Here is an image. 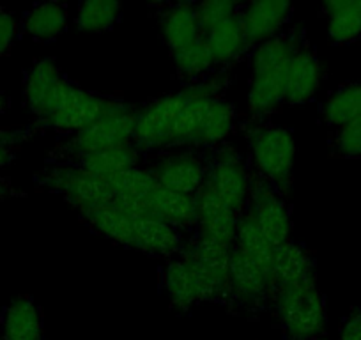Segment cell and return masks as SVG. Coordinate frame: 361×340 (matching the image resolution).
<instances>
[{"label": "cell", "mask_w": 361, "mask_h": 340, "mask_svg": "<svg viewBox=\"0 0 361 340\" xmlns=\"http://www.w3.org/2000/svg\"><path fill=\"white\" fill-rule=\"evenodd\" d=\"M225 75L211 73L180 91L137 110L133 145L140 152L220 147L234 133L238 116L224 98Z\"/></svg>", "instance_id": "6da1fadb"}, {"label": "cell", "mask_w": 361, "mask_h": 340, "mask_svg": "<svg viewBox=\"0 0 361 340\" xmlns=\"http://www.w3.org/2000/svg\"><path fill=\"white\" fill-rule=\"evenodd\" d=\"M271 301L287 340L324 339L328 308L315 282L275 287Z\"/></svg>", "instance_id": "7a4b0ae2"}, {"label": "cell", "mask_w": 361, "mask_h": 340, "mask_svg": "<svg viewBox=\"0 0 361 340\" xmlns=\"http://www.w3.org/2000/svg\"><path fill=\"white\" fill-rule=\"evenodd\" d=\"M250 159L260 181L280 192L293 179L296 140L283 126H259L248 137Z\"/></svg>", "instance_id": "3957f363"}, {"label": "cell", "mask_w": 361, "mask_h": 340, "mask_svg": "<svg viewBox=\"0 0 361 340\" xmlns=\"http://www.w3.org/2000/svg\"><path fill=\"white\" fill-rule=\"evenodd\" d=\"M135 124L137 110L123 102L109 99L103 114L94 123L69 138L68 149L76 159L105 149L133 144Z\"/></svg>", "instance_id": "277c9868"}, {"label": "cell", "mask_w": 361, "mask_h": 340, "mask_svg": "<svg viewBox=\"0 0 361 340\" xmlns=\"http://www.w3.org/2000/svg\"><path fill=\"white\" fill-rule=\"evenodd\" d=\"M109 99L62 80L41 123L61 133H80L94 123L105 110Z\"/></svg>", "instance_id": "5b68a950"}, {"label": "cell", "mask_w": 361, "mask_h": 340, "mask_svg": "<svg viewBox=\"0 0 361 340\" xmlns=\"http://www.w3.org/2000/svg\"><path fill=\"white\" fill-rule=\"evenodd\" d=\"M218 199L243 214L252 193L253 179L239 151L228 145H220L213 158L207 159L206 185Z\"/></svg>", "instance_id": "8992f818"}, {"label": "cell", "mask_w": 361, "mask_h": 340, "mask_svg": "<svg viewBox=\"0 0 361 340\" xmlns=\"http://www.w3.org/2000/svg\"><path fill=\"white\" fill-rule=\"evenodd\" d=\"M43 185L61 193L71 206L83 213L96 206L114 200L109 186L103 179L89 174L78 163H59L50 166L41 178Z\"/></svg>", "instance_id": "52a82bcc"}, {"label": "cell", "mask_w": 361, "mask_h": 340, "mask_svg": "<svg viewBox=\"0 0 361 340\" xmlns=\"http://www.w3.org/2000/svg\"><path fill=\"white\" fill-rule=\"evenodd\" d=\"M149 170L161 188L195 197L206 185L207 159L193 149H169L156 156Z\"/></svg>", "instance_id": "ba28073f"}, {"label": "cell", "mask_w": 361, "mask_h": 340, "mask_svg": "<svg viewBox=\"0 0 361 340\" xmlns=\"http://www.w3.org/2000/svg\"><path fill=\"white\" fill-rule=\"evenodd\" d=\"M275 246L290 241L293 217L282 193L264 181H253L245 213Z\"/></svg>", "instance_id": "9c48e42d"}, {"label": "cell", "mask_w": 361, "mask_h": 340, "mask_svg": "<svg viewBox=\"0 0 361 340\" xmlns=\"http://www.w3.org/2000/svg\"><path fill=\"white\" fill-rule=\"evenodd\" d=\"M273 291L275 286L269 273L243 255L239 250L232 248L228 268V300L246 310H259L267 301H271Z\"/></svg>", "instance_id": "30bf717a"}, {"label": "cell", "mask_w": 361, "mask_h": 340, "mask_svg": "<svg viewBox=\"0 0 361 340\" xmlns=\"http://www.w3.org/2000/svg\"><path fill=\"white\" fill-rule=\"evenodd\" d=\"M116 202L130 211L131 220H133L135 250H140L152 257L173 259L179 255L185 246L183 232L173 229L166 221L159 220L158 217L145 211L142 206L121 202V200H116Z\"/></svg>", "instance_id": "8fae6325"}, {"label": "cell", "mask_w": 361, "mask_h": 340, "mask_svg": "<svg viewBox=\"0 0 361 340\" xmlns=\"http://www.w3.org/2000/svg\"><path fill=\"white\" fill-rule=\"evenodd\" d=\"M290 16L293 4L286 0H257L239 9V22L252 48L283 34Z\"/></svg>", "instance_id": "7c38bea8"}, {"label": "cell", "mask_w": 361, "mask_h": 340, "mask_svg": "<svg viewBox=\"0 0 361 340\" xmlns=\"http://www.w3.org/2000/svg\"><path fill=\"white\" fill-rule=\"evenodd\" d=\"M197 236L221 245L234 246L241 214L218 199L207 186L195 195Z\"/></svg>", "instance_id": "4fadbf2b"}, {"label": "cell", "mask_w": 361, "mask_h": 340, "mask_svg": "<svg viewBox=\"0 0 361 340\" xmlns=\"http://www.w3.org/2000/svg\"><path fill=\"white\" fill-rule=\"evenodd\" d=\"M322 83V66L315 51L305 44L294 54L287 69L286 103L305 105L312 102Z\"/></svg>", "instance_id": "5bb4252c"}, {"label": "cell", "mask_w": 361, "mask_h": 340, "mask_svg": "<svg viewBox=\"0 0 361 340\" xmlns=\"http://www.w3.org/2000/svg\"><path fill=\"white\" fill-rule=\"evenodd\" d=\"M287 69L250 71L246 109L252 116L266 117L286 103Z\"/></svg>", "instance_id": "9a60e30c"}, {"label": "cell", "mask_w": 361, "mask_h": 340, "mask_svg": "<svg viewBox=\"0 0 361 340\" xmlns=\"http://www.w3.org/2000/svg\"><path fill=\"white\" fill-rule=\"evenodd\" d=\"M271 280L275 287L315 282L314 259L293 239L275 246L271 261Z\"/></svg>", "instance_id": "2e32d148"}, {"label": "cell", "mask_w": 361, "mask_h": 340, "mask_svg": "<svg viewBox=\"0 0 361 340\" xmlns=\"http://www.w3.org/2000/svg\"><path fill=\"white\" fill-rule=\"evenodd\" d=\"M62 80L64 76L61 75L57 62L51 59H41L34 62L27 71L25 82H23V98H25L27 109L39 121L47 114Z\"/></svg>", "instance_id": "e0dca14e"}, {"label": "cell", "mask_w": 361, "mask_h": 340, "mask_svg": "<svg viewBox=\"0 0 361 340\" xmlns=\"http://www.w3.org/2000/svg\"><path fill=\"white\" fill-rule=\"evenodd\" d=\"M142 207L179 232L197 229V204L193 195L158 186Z\"/></svg>", "instance_id": "ac0fdd59"}, {"label": "cell", "mask_w": 361, "mask_h": 340, "mask_svg": "<svg viewBox=\"0 0 361 340\" xmlns=\"http://www.w3.org/2000/svg\"><path fill=\"white\" fill-rule=\"evenodd\" d=\"M0 340H44L43 315L34 300L20 296L4 308Z\"/></svg>", "instance_id": "d6986e66"}, {"label": "cell", "mask_w": 361, "mask_h": 340, "mask_svg": "<svg viewBox=\"0 0 361 340\" xmlns=\"http://www.w3.org/2000/svg\"><path fill=\"white\" fill-rule=\"evenodd\" d=\"M159 32L172 54L200 40L204 32L197 18L195 4L180 2L169 6L159 16Z\"/></svg>", "instance_id": "ffe728a7"}, {"label": "cell", "mask_w": 361, "mask_h": 340, "mask_svg": "<svg viewBox=\"0 0 361 340\" xmlns=\"http://www.w3.org/2000/svg\"><path fill=\"white\" fill-rule=\"evenodd\" d=\"M80 214L85 218L90 227L110 241L121 246H128V248L135 246L133 220H131L130 211L124 210L116 200H110V202L87 210Z\"/></svg>", "instance_id": "44dd1931"}, {"label": "cell", "mask_w": 361, "mask_h": 340, "mask_svg": "<svg viewBox=\"0 0 361 340\" xmlns=\"http://www.w3.org/2000/svg\"><path fill=\"white\" fill-rule=\"evenodd\" d=\"M69 23V11L59 2H43L36 4L23 15L20 29L39 43L57 40L66 32Z\"/></svg>", "instance_id": "7402d4cb"}, {"label": "cell", "mask_w": 361, "mask_h": 340, "mask_svg": "<svg viewBox=\"0 0 361 340\" xmlns=\"http://www.w3.org/2000/svg\"><path fill=\"white\" fill-rule=\"evenodd\" d=\"M204 40H206L207 47L213 54L216 66L232 64V62L243 59L252 50L245 36V30L241 27V22H239V16L207 30L204 34Z\"/></svg>", "instance_id": "603a6c76"}, {"label": "cell", "mask_w": 361, "mask_h": 340, "mask_svg": "<svg viewBox=\"0 0 361 340\" xmlns=\"http://www.w3.org/2000/svg\"><path fill=\"white\" fill-rule=\"evenodd\" d=\"M163 289L170 305L179 312H190L200 303L199 289L188 262L177 255L163 269Z\"/></svg>", "instance_id": "cb8c5ba5"}, {"label": "cell", "mask_w": 361, "mask_h": 340, "mask_svg": "<svg viewBox=\"0 0 361 340\" xmlns=\"http://www.w3.org/2000/svg\"><path fill=\"white\" fill-rule=\"evenodd\" d=\"M142 152L133 144L121 145V147L105 149V151L92 152L76 158V163L87 170L89 174L106 181L112 176L121 174L124 170L140 166Z\"/></svg>", "instance_id": "d4e9b609"}, {"label": "cell", "mask_w": 361, "mask_h": 340, "mask_svg": "<svg viewBox=\"0 0 361 340\" xmlns=\"http://www.w3.org/2000/svg\"><path fill=\"white\" fill-rule=\"evenodd\" d=\"M328 18V37L349 44L361 37V0H331L322 6Z\"/></svg>", "instance_id": "484cf974"}, {"label": "cell", "mask_w": 361, "mask_h": 340, "mask_svg": "<svg viewBox=\"0 0 361 340\" xmlns=\"http://www.w3.org/2000/svg\"><path fill=\"white\" fill-rule=\"evenodd\" d=\"M105 183L114 199L126 204H135V206H144L159 186L154 176L151 174V170L144 169V166L124 170L121 174L109 178Z\"/></svg>", "instance_id": "4316f807"}, {"label": "cell", "mask_w": 361, "mask_h": 340, "mask_svg": "<svg viewBox=\"0 0 361 340\" xmlns=\"http://www.w3.org/2000/svg\"><path fill=\"white\" fill-rule=\"evenodd\" d=\"M234 246L221 245V243L209 241L200 236L193 238L192 241L185 243L180 255L199 262L200 266L213 273L216 279L228 286V268H231V255Z\"/></svg>", "instance_id": "83f0119b"}, {"label": "cell", "mask_w": 361, "mask_h": 340, "mask_svg": "<svg viewBox=\"0 0 361 340\" xmlns=\"http://www.w3.org/2000/svg\"><path fill=\"white\" fill-rule=\"evenodd\" d=\"M361 117V82L345 83L326 98L322 119L333 128H342Z\"/></svg>", "instance_id": "f1b7e54d"}, {"label": "cell", "mask_w": 361, "mask_h": 340, "mask_svg": "<svg viewBox=\"0 0 361 340\" xmlns=\"http://www.w3.org/2000/svg\"><path fill=\"white\" fill-rule=\"evenodd\" d=\"M123 6L116 0H89L76 8V29L89 34H102L112 30L119 22Z\"/></svg>", "instance_id": "f546056e"}, {"label": "cell", "mask_w": 361, "mask_h": 340, "mask_svg": "<svg viewBox=\"0 0 361 340\" xmlns=\"http://www.w3.org/2000/svg\"><path fill=\"white\" fill-rule=\"evenodd\" d=\"M234 248L239 250L248 259H252L253 262L262 266L271 275V261H273V253H275V245L266 238V234L246 214H241V218H239Z\"/></svg>", "instance_id": "4dcf8cb0"}, {"label": "cell", "mask_w": 361, "mask_h": 340, "mask_svg": "<svg viewBox=\"0 0 361 340\" xmlns=\"http://www.w3.org/2000/svg\"><path fill=\"white\" fill-rule=\"evenodd\" d=\"M172 62L176 71L179 73L183 78L190 80V82H197V80L200 78H206V76L211 75L213 69L216 68V62H214L213 54H211L204 36L200 37V40H197L195 43L173 51Z\"/></svg>", "instance_id": "1f68e13d"}, {"label": "cell", "mask_w": 361, "mask_h": 340, "mask_svg": "<svg viewBox=\"0 0 361 340\" xmlns=\"http://www.w3.org/2000/svg\"><path fill=\"white\" fill-rule=\"evenodd\" d=\"M195 9L200 29L206 34L207 30L214 29V27L220 25V23L239 16L241 6H238L235 2H232V0H206V2L195 4Z\"/></svg>", "instance_id": "d6a6232c"}, {"label": "cell", "mask_w": 361, "mask_h": 340, "mask_svg": "<svg viewBox=\"0 0 361 340\" xmlns=\"http://www.w3.org/2000/svg\"><path fill=\"white\" fill-rule=\"evenodd\" d=\"M335 149L343 158H361V117L336 130Z\"/></svg>", "instance_id": "836d02e7"}, {"label": "cell", "mask_w": 361, "mask_h": 340, "mask_svg": "<svg viewBox=\"0 0 361 340\" xmlns=\"http://www.w3.org/2000/svg\"><path fill=\"white\" fill-rule=\"evenodd\" d=\"M20 32V23L13 13L0 6V59L4 57L15 44Z\"/></svg>", "instance_id": "e575fe53"}, {"label": "cell", "mask_w": 361, "mask_h": 340, "mask_svg": "<svg viewBox=\"0 0 361 340\" xmlns=\"http://www.w3.org/2000/svg\"><path fill=\"white\" fill-rule=\"evenodd\" d=\"M23 133L18 130H2L0 128V170L8 166L13 159V147L22 140Z\"/></svg>", "instance_id": "d590c367"}, {"label": "cell", "mask_w": 361, "mask_h": 340, "mask_svg": "<svg viewBox=\"0 0 361 340\" xmlns=\"http://www.w3.org/2000/svg\"><path fill=\"white\" fill-rule=\"evenodd\" d=\"M338 340H361V310H353L343 319Z\"/></svg>", "instance_id": "8d00e7d4"}, {"label": "cell", "mask_w": 361, "mask_h": 340, "mask_svg": "<svg viewBox=\"0 0 361 340\" xmlns=\"http://www.w3.org/2000/svg\"><path fill=\"white\" fill-rule=\"evenodd\" d=\"M6 109H8V98L4 96V92H0V116L6 112Z\"/></svg>", "instance_id": "74e56055"}, {"label": "cell", "mask_w": 361, "mask_h": 340, "mask_svg": "<svg viewBox=\"0 0 361 340\" xmlns=\"http://www.w3.org/2000/svg\"><path fill=\"white\" fill-rule=\"evenodd\" d=\"M4 195H6V186H4V183L0 181V200L4 199Z\"/></svg>", "instance_id": "f35d334b"}]
</instances>
